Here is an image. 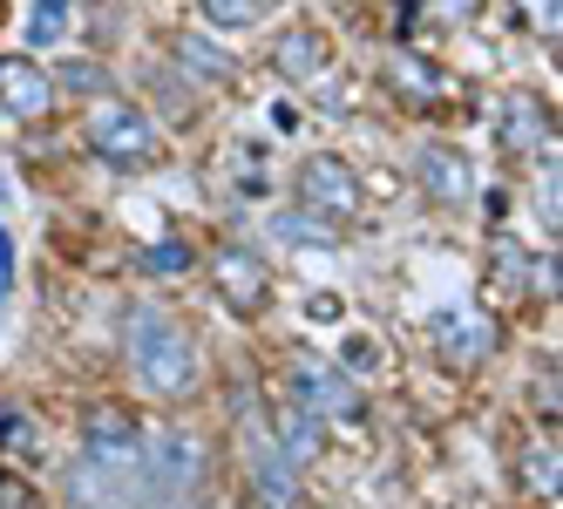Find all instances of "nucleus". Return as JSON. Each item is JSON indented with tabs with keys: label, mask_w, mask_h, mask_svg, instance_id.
<instances>
[{
	"label": "nucleus",
	"mask_w": 563,
	"mask_h": 509,
	"mask_svg": "<svg viewBox=\"0 0 563 509\" xmlns=\"http://www.w3.org/2000/svg\"><path fill=\"white\" fill-rule=\"evenodd\" d=\"M150 89H156V102H164V109L177 115V123H184V115H190V102H197V96L177 82V75H150Z\"/></svg>",
	"instance_id": "4be33fe9"
},
{
	"label": "nucleus",
	"mask_w": 563,
	"mask_h": 509,
	"mask_svg": "<svg viewBox=\"0 0 563 509\" xmlns=\"http://www.w3.org/2000/svg\"><path fill=\"white\" fill-rule=\"evenodd\" d=\"M218 299L231 306V312H265L272 306V272H265V258L258 252H218Z\"/></svg>",
	"instance_id": "9d476101"
},
{
	"label": "nucleus",
	"mask_w": 563,
	"mask_h": 509,
	"mask_svg": "<svg viewBox=\"0 0 563 509\" xmlns=\"http://www.w3.org/2000/svg\"><path fill=\"white\" fill-rule=\"evenodd\" d=\"M0 109L21 123H42L55 109V75H42L27 55H0Z\"/></svg>",
	"instance_id": "6e6552de"
},
{
	"label": "nucleus",
	"mask_w": 563,
	"mask_h": 509,
	"mask_svg": "<svg viewBox=\"0 0 563 509\" xmlns=\"http://www.w3.org/2000/svg\"><path fill=\"white\" fill-rule=\"evenodd\" d=\"M299 198H306V211H319V218H353L360 177L340 164V156H306V164H299Z\"/></svg>",
	"instance_id": "0eeeda50"
},
{
	"label": "nucleus",
	"mask_w": 563,
	"mask_h": 509,
	"mask_svg": "<svg viewBox=\"0 0 563 509\" xmlns=\"http://www.w3.org/2000/svg\"><path fill=\"white\" fill-rule=\"evenodd\" d=\"M286 401H299L306 414H340V421H353L360 408H367V401H360V387H353L340 367H327V361H299Z\"/></svg>",
	"instance_id": "20e7f679"
},
{
	"label": "nucleus",
	"mask_w": 563,
	"mask_h": 509,
	"mask_svg": "<svg viewBox=\"0 0 563 509\" xmlns=\"http://www.w3.org/2000/svg\"><path fill=\"white\" fill-rule=\"evenodd\" d=\"M89 150L102 156V164H150L156 130H150V115L130 109V102H96L89 109Z\"/></svg>",
	"instance_id": "7ed1b4c3"
},
{
	"label": "nucleus",
	"mask_w": 563,
	"mask_h": 509,
	"mask_svg": "<svg viewBox=\"0 0 563 509\" xmlns=\"http://www.w3.org/2000/svg\"><path fill=\"white\" fill-rule=\"evenodd\" d=\"M245 476H252V502H258V509H292L299 468L278 455V442L265 435V428H252V435H245Z\"/></svg>",
	"instance_id": "39448f33"
},
{
	"label": "nucleus",
	"mask_w": 563,
	"mask_h": 509,
	"mask_svg": "<svg viewBox=\"0 0 563 509\" xmlns=\"http://www.w3.org/2000/svg\"><path fill=\"white\" fill-rule=\"evenodd\" d=\"M0 509H27V489H8V502H0Z\"/></svg>",
	"instance_id": "bb28decb"
},
{
	"label": "nucleus",
	"mask_w": 563,
	"mask_h": 509,
	"mask_svg": "<svg viewBox=\"0 0 563 509\" xmlns=\"http://www.w3.org/2000/svg\"><path fill=\"white\" fill-rule=\"evenodd\" d=\"M278 231H286L292 245H340V224L319 218V211H278Z\"/></svg>",
	"instance_id": "f3484780"
},
{
	"label": "nucleus",
	"mask_w": 563,
	"mask_h": 509,
	"mask_svg": "<svg viewBox=\"0 0 563 509\" xmlns=\"http://www.w3.org/2000/svg\"><path fill=\"white\" fill-rule=\"evenodd\" d=\"M489 272H503V286H530V258H522L516 239H496L489 245Z\"/></svg>",
	"instance_id": "aec40b11"
},
{
	"label": "nucleus",
	"mask_w": 563,
	"mask_h": 509,
	"mask_svg": "<svg viewBox=\"0 0 563 509\" xmlns=\"http://www.w3.org/2000/svg\"><path fill=\"white\" fill-rule=\"evenodd\" d=\"M265 14V0H205V21L211 27H252Z\"/></svg>",
	"instance_id": "412c9836"
},
{
	"label": "nucleus",
	"mask_w": 563,
	"mask_h": 509,
	"mask_svg": "<svg viewBox=\"0 0 563 509\" xmlns=\"http://www.w3.org/2000/svg\"><path fill=\"white\" fill-rule=\"evenodd\" d=\"M522 8H530V27L556 42V21H563V14H556V0H522Z\"/></svg>",
	"instance_id": "393cba45"
},
{
	"label": "nucleus",
	"mask_w": 563,
	"mask_h": 509,
	"mask_svg": "<svg viewBox=\"0 0 563 509\" xmlns=\"http://www.w3.org/2000/svg\"><path fill=\"white\" fill-rule=\"evenodd\" d=\"M82 428H89V449H82V455H96V462H123V468L143 462V435H136V414H130V408L96 401V408L82 414Z\"/></svg>",
	"instance_id": "1a4fd4ad"
},
{
	"label": "nucleus",
	"mask_w": 563,
	"mask_h": 509,
	"mask_svg": "<svg viewBox=\"0 0 563 509\" xmlns=\"http://www.w3.org/2000/svg\"><path fill=\"white\" fill-rule=\"evenodd\" d=\"M421 184L434 190V198H441V204H462V198H468V190H475V177H468V164H462V156H455V150H441V143H428V150H421Z\"/></svg>",
	"instance_id": "ddd939ff"
},
{
	"label": "nucleus",
	"mask_w": 563,
	"mask_h": 509,
	"mask_svg": "<svg viewBox=\"0 0 563 509\" xmlns=\"http://www.w3.org/2000/svg\"><path fill=\"white\" fill-rule=\"evenodd\" d=\"M272 62H278V75L286 82H306V89H327V34L319 27H286L278 34V48H272Z\"/></svg>",
	"instance_id": "9b49d317"
},
{
	"label": "nucleus",
	"mask_w": 563,
	"mask_h": 509,
	"mask_svg": "<svg viewBox=\"0 0 563 509\" xmlns=\"http://www.w3.org/2000/svg\"><path fill=\"white\" fill-rule=\"evenodd\" d=\"M537 408L556 421V374H550V380H537Z\"/></svg>",
	"instance_id": "a878e982"
},
{
	"label": "nucleus",
	"mask_w": 563,
	"mask_h": 509,
	"mask_svg": "<svg viewBox=\"0 0 563 509\" xmlns=\"http://www.w3.org/2000/svg\"><path fill=\"white\" fill-rule=\"evenodd\" d=\"M272 442H278V455H286L292 468H306V462L319 455V414H306L299 401H278V414H272Z\"/></svg>",
	"instance_id": "f8f14e48"
},
{
	"label": "nucleus",
	"mask_w": 563,
	"mask_h": 509,
	"mask_svg": "<svg viewBox=\"0 0 563 509\" xmlns=\"http://www.w3.org/2000/svg\"><path fill=\"white\" fill-rule=\"evenodd\" d=\"M170 48H177V62L197 75V82H231V55H224V48H211L205 34H177Z\"/></svg>",
	"instance_id": "2eb2a0df"
},
{
	"label": "nucleus",
	"mask_w": 563,
	"mask_h": 509,
	"mask_svg": "<svg viewBox=\"0 0 563 509\" xmlns=\"http://www.w3.org/2000/svg\"><path fill=\"white\" fill-rule=\"evenodd\" d=\"M123 354H130V367H136V380L150 387V395H164V401H184V395H197V346H190V333L170 320L164 306H130L123 312Z\"/></svg>",
	"instance_id": "f257e3e1"
},
{
	"label": "nucleus",
	"mask_w": 563,
	"mask_h": 509,
	"mask_svg": "<svg viewBox=\"0 0 563 509\" xmlns=\"http://www.w3.org/2000/svg\"><path fill=\"white\" fill-rule=\"evenodd\" d=\"M68 21H75V8H68V0H34V14H27V42H34V48L62 42V34H68Z\"/></svg>",
	"instance_id": "a211bd4d"
},
{
	"label": "nucleus",
	"mask_w": 563,
	"mask_h": 509,
	"mask_svg": "<svg viewBox=\"0 0 563 509\" xmlns=\"http://www.w3.org/2000/svg\"><path fill=\"white\" fill-rule=\"evenodd\" d=\"M503 143H509V150H543V143H550V115H543L537 96H516V102L503 109Z\"/></svg>",
	"instance_id": "4468645a"
},
{
	"label": "nucleus",
	"mask_w": 563,
	"mask_h": 509,
	"mask_svg": "<svg viewBox=\"0 0 563 509\" xmlns=\"http://www.w3.org/2000/svg\"><path fill=\"white\" fill-rule=\"evenodd\" d=\"M62 89L68 96H102L109 89V68L89 62V55H75V62H62Z\"/></svg>",
	"instance_id": "6ab92c4d"
},
{
	"label": "nucleus",
	"mask_w": 563,
	"mask_h": 509,
	"mask_svg": "<svg viewBox=\"0 0 563 509\" xmlns=\"http://www.w3.org/2000/svg\"><path fill=\"white\" fill-rule=\"evenodd\" d=\"M184 265H190V245H184V239L150 245V252H143V272H184Z\"/></svg>",
	"instance_id": "b1692460"
},
{
	"label": "nucleus",
	"mask_w": 563,
	"mask_h": 509,
	"mask_svg": "<svg viewBox=\"0 0 563 509\" xmlns=\"http://www.w3.org/2000/svg\"><path fill=\"white\" fill-rule=\"evenodd\" d=\"M143 483L156 502H184L197 483H205V449H197V435H184V428H170V435H150L143 442Z\"/></svg>",
	"instance_id": "f03ea898"
},
{
	"label": "nucleus",
	"mask_w": 563,
	"mask_h": 509,
	"mask_svg": "<svg viewBox=\"0 0 563 509\" xmlns=\"http://www.w3.org/2000/svg\"><path fill=\"white\" fill-rule=\"evenodd\" d=\"M556 483H563L556 442H530V449H522V489H530L537 502H556Z\"/></svg>",
	"instance_id": "dca6fc26"
},
{
	"label": "nucleus",
	"mask_w": 563,
	"mask_h": 509,
	"mask_svg": "<svg viewBox=\"0 0 563 509\" xmlns=\"http://www.w3.org/2000/svg\"><path fill=\"white\" fill-rule=\"evenodd\" d=\"M0 442H8V449H21V455H42V442H34V428H27L14 408H0Z\"/></svg>",
	"instance_id": "5701e85b"
},
{
	"label": "nucleus",
	"mask_w": 563,
	"mask_h": 509,
	"mask_svg": "<svg viewBox=\"0 0 563 509\" xmlns=\"http://www.w3.org/2000/svg\"><path fill=\"white\" fill-rule=\"evenodd\" d=\"M434 354H441V367L475 374L482 361L496 354V327L482 320V312H441V320H434Z\"/></svg>",
	"instance_id": "423d86ee"
}]
</instances>
